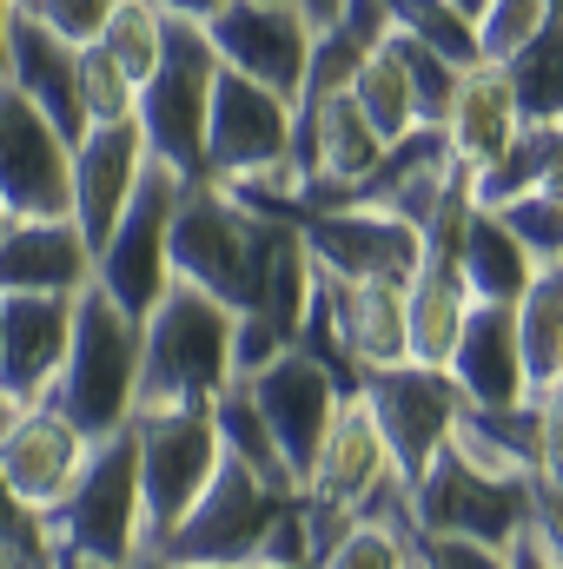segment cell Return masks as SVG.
<instances>
[{
  "mask_svg": "<svg viewBox=\"0 0 563 569\" xmlns=\"http://www.w3.org/2000/svg\"><path fill=\"white\" fill-rule=\"evenodd\" d=\"M524 127H563V20H544L511 60H497Z\"/></svg>",
  "mask_w": 563,
  "mask_h": 569,
  "instance_id": "cell-23",
  "label": "cell"
},
{
  "mask_svg": "<svg viewBox=\"0 0 563 569\" xmlns=\"http://www.w3.org/2000/svg\"><path fill=\"white\" fill-rule=\"evenodd\" d=\"M537 418H544V450H537V483L563 490V391H537Z\"/></svg>",
  "mask_w": 563,
  "mask_h": 569,
  "instance_id": "cell-38",
  "label": "cell"
},
{
  "mask_svg": "<svg viewBox=\"0 0 563 569\" xmlns=\"http://www.w3.org/2000/svg\"><path fill=\"white\" fill-rule=\"evenodd\" d=\"M20 411H27V405H20V398H13V391H0V437H7V425H13V418H20Z\"/></svg>",
  "mask_w": 563,
  "mask_h": 569,
  "instance_id": "cell-46",
  "label": "cell"
},
{
  "mask_svg": "<svg viewBox=\"0 0 563 569\" xmlns=\"http://www.w3.org/2000/svg\"><path fill=\"white\" fill-rule=\"evenodd\" d=\"M385 47L398 53L405 80H412V100H418V127H444V113H451V93H457V73H464V67H451L444 53H431V47H418V40H405V33H392Z\"/></svg>",
  "mask_w": 563,
  "mask_h": 569,
  "instance_id": "cell-32",
  "label": "cell"
},
{
  "mask_svg": "<svg viewBox=\"0 0 563 569\" xmlns=\"http://www.w3.org/2000/svg\"><path fill=\"white\" fill-rule=\"evenodd\" d=\"M292 7H298V13L312 20V33H318V27H332V20H338V7H345V0H292Z\"/></svg>",
  "mask_w": 563,
  "mask_h": 569,
  "instance_id": "cell-44",
  "label": "cell"
},
{
  "mask_svg": "<svg viewBox=\"0 0 563 569\" xmlns=\"http://www.w3.org/2000/svg\"><path fill=\"white\" fill-rule=\"evenodd\" d=\"M412 563L418 569H511V550L471 543V537H424L412 530Z\"/></svg>",
  "mask_w": 563,
  "mask_h": 569,
  "instance_id": "cell-37",
  "label": "cell"
},
{
  "mask_svg": "<svg viewBox=\"0 0 563 569\" xmlns=\"http://www.w3.org/2000/svg\"><path fill=\"white\" fill-rule=\"evenodd\" d=\"M544 13H551V20H563V0H544Z\"/></svg>",
  "mask_w": 563,
  "mask_h": 569,
  "instance_id": "cell-50",
  "label": "cell"
},
{
  "mask_svg": "<svg viewBox=\"0 0 563 569\" xmlns=\"http://www.w3.org/2000/svg\"><path fill=\"white\" fill-rule=\"evenodd\" d=\"M517 318V358H524V385L551 391L563 365V266H544L537 279L524 284V298L511 305Z\"/></svg>",
  "mask_w": 563,
  "mask_h": 569,
  "instance_id": "cell-24",
  "label": "cell"
},
{
  "mask_svg": "<svg viewBox=\"0 0 563 569\" xmlns=\"http://www.w3.org/2000/svg\"><path fill=\"white\" fill-rule=\"evenodd\" d=\"M47 405L87 443L127 430L140 411V318H127L100 284L73 298V338H67V365Z\"/></svg>",
  "mask_w": 563,
  "mask_h": 569,
  "instance_id": "cell-2",
  "label": "cell"
},
{
  "mask_svg": "<svg viewBox=\"0 0 563 569\" xmlns=\"http://www.w3.org/2000/svg\"><path fill=\"white\" fill-rule=\"evenodd\" d=\"M285 226H292V219L259 212L253 199H239V192L219 186V179H179L172 232H166L172 279L199 284V291L219 298L233 318H246V311H259V298H266L273 252H279Z\"/></svg>",
  "mask_w": 563,
  "mask_h": 569,
  "instance_id": "cell-1",
  "label": "cell"
},
{
  "mask_svg": "<svg viewBox=\"0 0 563 569\" xmlns=\"http://www.w3.org/2000/svg\"><path fill=\"white\" fill-rule=\"evenodd\" d=\"M298 246L312 252V266L325 279H392L405 284L424 252V232L372 212V206H305L298 219Z\"/></svg>",
  "mask_w": 563,
  "mask_h": 569,
  "instance_id": "cell-13",
  "label": "cell"
},
{
  "mask_svg": "<svg viewBox=\"0 0 563 569\" xmlns=\"http://www.w3.org/2000/svg\"><path fill=\"white\" fill-rule=\"evenodd\" d=\"M152 569H219V563H152Z\"/></svg>",
  "mask_w": 563,
  "mask_h": 569,
  "instance_id": "cell-49",
  "label": "cell"
},
{
  "mask_svg": "<svg viewBox=\"0 0 563 569\" xmlns=\"http://www.w3.org/2000/svg\"><path fill=\"white\" fill-rule=\"evenodd\" d=\"M312 569H418L412 563V517H358L352 530H338Z\"/></svg>",
  "mask_w": 563,
  "mask_h": 569,
  "instance_id": "cell-27",
  "label": "cell"
},
{
  "mask_svg": "<svg viewBox=\"0 0 563 569\" xmlns=\"http://www.w3.org/2000/svg\"><path fill=\"white\" fill-rule=\"evenodd\" d=\"M53 569H100V563H87V557H67V550H53Z\"/></svg>",
  "mask_w": 563,
  "mask_h": 569,
  "instance_id": "cell-48",
  "label": "cell"
},
{
  "mask_svg": "<svg viewBox=\"0 0 563 569\" xmlns=\"http://www.w3.org/2000/svg\"><path fill=\"white\" fill-rule=\"evenodd\" d=\"M544 192H557L563 199V127L544 133Z\"/></svg>",
  "mask_w": 563,
  "mask_h": 569,
  "instance_id": "cell-42",
  "label": "cell"
},
{
  "mask_svg": "<svg viewBox=\"0 0 563 569\" xmlns=\"http://www.w3.org/2000/svg\"><path fill=\"white\" fill-rule=\"evenodd\" d=\"M0 563L7 569H53V530H47V517H33L7 490V477H0Z\"/></svg>",
  "mask_w": 563,
  "mask_h": 569,
  "instance_id": "cell-34",
  "label": "cell"
},
{
  "mask_svg": "<svg viewBox=\"0 0 563 569\" xmlns=\"http://www.w3.org/2000/svg\"><path fill=\"white\" fill-rule=\"evenodd\" d=\"M557 391H563V365H557Z\"/></svg>",
  "mask_w": 563,
  "mask_h": 569,
  "instance_id": "cell-53",
  "label": "cell"
},
{
  "mask_svg": "<svg viewBox=\"0 0 563 569\" xmlns=\"http://www.w3.org/2000/svg\"><path fill=\"white\" fill-rule=\"evenodd\" d=\"M87 450H93V443L40 398V405H27V411L7 425V437H0V477H7V490H13L33 517H53L60 497L73 490Z\"/></svg>",
  "mask_w": 563,
  "mask_h": 569,
  "instance_id": "cell-16",
  "label": "cell"
},
{
  "mask_svg": "<svg viewBox=\"0 0 563 569\" xmlns=\"http://www.w3.org/2000/svg\"><path fill=\"white\" fill-rule=\"evenodd\" d=\"M80 120H87V127L134 120V80H127L100 47H80Z\"/></svg>",
  "mask_w": 563,
  "mask_h": 569,
  "instance_id": "cell-33",
  "label": "cell"
},
{
  "mask_svg": "<svg viewBox=\"0 0 563 569\" xmlns=\"http://www.w3.org/2000/svg\"><path fill=\"white\" fill-rule=\"evenodd\" d=\"M524 537L544 543L551 557H563V490L537 483V477H531V523H524Z\"/></svg>",
  "mask_w": 563,
  "mask_h": 569,
  "instance_id": "cell-39",
  "label": "cell"
},
{
  "mask_svg": "<svg viewBox=\"0 0 563 569\" xmlns=\"http://www.w3.org/2000/svg\"><path fill=\"white\" fill-rule=\"evenodd\" d=\"M358 405L372 411V425L385 437V457L398 470V483L412 490L424 477V463L451 443V430L464 418L457 385L437 365H385V371H358Z\"/></svg>",
  "mask_w": 563,
  "mask_h": 569,
  "instance_id": "cell-9",
  "label": "cell"
},
{
  "mask_svg": "<svg viewBox=\"0 0 563 569\" xmlns=\"http://www.w3.org/2000/svg\"><path fill=\"white\" fill-rule=\"evenodd\" d=\"M437 133H444L451 159H457L464 172H484L504 146L524 133V120H517V107H511V87H504V73H497L491 60H477V67L457 73L451 113H444Z\"/></svg>",
  "mask_w": 563,
  "mask_h": 569,
  "instance_id": "cell-21",
  "label": "cell"
},
{
  "mask_svg": "<svg viewBox=\"0 0 563 569\" xmlns=\"http://www.w3.org/2000/svg\"><path fill=\"white\" fill-rule=\"evenodd\" d=\"M93 284V246L73 219H13L0 232V298H80Z\"/></svg>",
  "mask_w": 563,
  "mask_h": 569,
  "instance_id": "cell-17",
  "label": "cell"
},
{
  "mask_svg": "<svg viewBox=\"0 0 563 569\" xmlns=\"http://www.w3.org/2000/svg\"><path fill=\"white\" fill-rule=\"evenodd\" d=\"M53 550L87 557L100 569H152L146 557V510H140V463H134V430H113L87 450L73 490L47 517Z\"/></svg>",
  "mask_w": 563,
  "mask_h": 569,
  "instance_id": "cell-5",
  "label": "cell"
},
{
  "mask_svg": "<svg viewBox=\"0 0 563 569\" xmlns=\"http://www.w3.org/2000/svg\"><path fill=\"white\" fill-rule=\"evenodd\" d=\"M13 13H20V0H0V80H7V27H13Z\"/></svg>",
  "mask_w": 563,
  "mask_h": 569,
  "instance_id": "cell-45",
  "label": "cell"
},
{
  "mask_svg": "<svg viewBox=\"0 0 563 569\" xmlns=\"http://www.w3.org/2000/svg\"><path fill=\"white\" fill-rule=\"evenodd\" d=\"M405 517L424 537H471L491 550H511L531 523V477L491 463L484 450H471L457 430L451 443L424 463V477L405 490Z\"/></svg>",
  "mask_w": 563,
  "mask_h": 569,
  "instance_id": "cell-4",
  "label": "cell"
},
{
  "mask_svg": "<svg viewBox=\"0 0 563 569\" xmlns=\"http://www.w3.org/2000/svg\"><path fill=\"white\" fill-rule=\"evenodd\" d=\"M134 463H140V510H146V557L179 530V517L213 483L226 443L213 430V405H152L134 411Z\"/></svg>",
  "mask_w": 563,
  "mask_h": 569,
  "instance_id": "cell-7",
  "label": "cell"
},
{
  "mask_svg": "<svg viewBox=\"0 0 563 569\" xmlns=\"http://www.w3.org/2000/svg\"><path fill=\"white\" fill-rule=\"evenodd\" d=\"M511 569H563V557H551V550L531 543V537H517V543H511Z\"/></svg>",
  "mask_w": 563,
  "mask_h": 569,
  "instance_id": "cell-43",
  "label": "cell"
},
{
  "mask_svg": "<svg viewBox=\"0 0 563 569\" xmlns=\"http://www.w3.org/2000/svg\"><path fill=\"white\" fill-rule=\"evenodd\" d=\"M444 378L457 385L464 411H497V405L531 398L524 358H517V318H511V305H471V311H464L457 345H451V358H444Z\"/></svg>",
  "mask_w": 563,
  "mask_h": 569,
  "instance_id": "cell-18",
  "label": "cell"
},
{
  "mask_svg": "<svg viewBox=\"0 0 563 569\" xmlns=\"http://www.w3.org/2000/svg\"><path fill=\"white\" fill-rule=\"evenodd\" d=\"M0 569H7V563H0Z\"/></svg>",
  "mask_w": 563,
  "mask_h": 569,
  "instance_id": "cell-55",
  "label": "cell"
},
{
  "mask_svg": "<svg viewBox=\"0 0 563 569\" xmlns=\"http://www.w3.org/2000/svg\"><path fill=\"white\" fill-rule=\"evenodd\" d=\"M457 272L471 305H517L524 284L537 279V266L524 259V246L504 232V219L491 206H464L457 219Z\"/></svg>",
  "mask_w": 563,
  "mask_h": 569,
  "instance_id": "cell-22",
  "label": "cell"
},
{
  "mask_svg": "<svg viewBox=\"0 0 563 569\" xmlns=\"http://www.w3.org/2000/svg\"><path fill=\"white\" fill-rule=\"evenodd\" d=\"M544 133H551V127H524L484 172H471V206H491V212H497V206L537 192V186H544Z\"/></svg>",
  "mask_w": 563,
  "mask_h": 569,
  "instance_id": "cell-30",
  "label": "cell"
},
{
  "mask_svg": "<svg viewBox=\"0 0 563 569\" xmlns=\"http://www.w3.org/2000/svg\"><path fill=\"white\" fill-rule=\"evenodd\" d=\"M113 7H120V0H33L27 13H33L40 27H53L60 40L93 47V40H100V27L113 20Z\"/></svg>",
  "mask_w": 563,
  "mask_h": 569,
  "instance_id": "cell-36",
  "label": "cell"
},
{
  "mask_svg": "<svg viewBox=\"0 0 563 569\" xmlns=\"http://www.w3.org/2000/svg\"><path fill=\"white\" fill-rule=\"evenodd\" d=\"M551 13H544V0H491L484 13H477V60H511L537 27H544Z\"/></svg>",
  "mask_w": 563,
  "mask_h": 569,
  "instance_id": "cell-35",
  "label": "cell"
},
{
  "mask_svg": "<svg viewBox=\"0 0 563 569\" xmlns=\"http://www.w3.org/2000/svg\"><path fill=\"white\" fill-rule=\"evenodd\" d=\"M20 7H33V0H20Z\"/></svg>",
  "mask_w": 563,
  "mask_h": 569,
  "instance_id": "cell-54",
  "label": "cell"
},
{
  "mask_svg": "<svg viewBox=\"0 0 563 569\" xmlns=\"http://www.w3.org/2000/svg\"><path fill=\"white\" fill-rule=\"evenodd\" d=\"M0 206L13 219H73V140L0 80Z\"/></svg>",
  "mask_w": 563,
  "mask_h": 569,
  "instance_id": "cell-11",
  "label": "cell"
},
{
  "mask_svg": "<svg viewBox=\"0 0 563 569\" xmlns=\"http://www.w3.org/2000/svg\"><path fill=\"white\" fill-rule=\"evenodd\" d=\"M206 40H213L226 73H246V80L273 87L285 100H298L305 53H312V20L292 0H226L206 20Z\"/></svg>",
  "mask_w": 563,
  "mask_h": 569,
  "instance_id": "cell-14",
  "label": "cell"
},
{
  "mask_svg": "<svg viewBox=\"0 0 563 569\" xmlns=\"http://www.w3.org/2000/svg\"><path fill=\"white\" fill-rule=\"evenodd\" d=\"M172 199H179V179H172L166 166H146L134 206L120 212V226H113L107 246L93 252V284H100L127 318H146V311L159 305V291L172 284V259H166Z\"/></svg>",
  "mask_w": 563,
  "mask_h": 569,
  "instance_id": "cell-10",
  "label": "cell"
},
{
  "mask_svg": "<svg viewBox=\"0 0 563 569\" xmlns=\"http://www.w3.org/2000/svg\"><path fill=\"white\" fill-rule=\"evenodd\" d=\"M239 385H246L253 411L273 430L292 483H305V470L318 463V450H325V437H332V418H338V405H345V385H338L305 345L279 351L266 371H253V378H239Z\"/></svg>",
  "mask_w": 563,
  "mask_h": 569,
  "instance_id": "cell-12",
  "label": "cell"
},
{
  "mask_svg": "<svg viewBox=\"0 0 563 569\" xmlns=\"http://www.w3.org/2000/svg\"><path fill=\"white\" fill-rule=\"evenodd\" d=\"M7 87H13L20 100H33L67 140L87 133V120H80V47L60 40L53 27H40L27 7H20L13 27H7Z\"/></svg>",
  "mask_w": 563,
  "mask_h": 569,
  "instance_id": "cell-20",
  "label": "cell"
},
{
  "mask_svg": "<svg viewBox=\"0 0 563 569\" xmlns=\"http://www.w3.org/2000/svg\"><path fill=\"white\" fill-rule=\"evenodd\" d=\"M219 53L199 20H166L159 67L134 93V127L146 140V159L172 179H206V107H213Z\"/></svg>",
  "mask_w": 563,
  "mask_h": 569,
  "instance_id": "cell-6",
  "label": "cell"
},
{
  "mask_svg": "<svg viewBox=\"0 0 563 569\" xmlns=\"http://www.w3.org/2000/svg\"><path fill=\"white\" fill-rule=\"evenodd\" d=\"M146 7H152V13H166V20H199V27H206L226 0H146Z\"/></svg>",
  "mask_w": 563,
  "mask_h": 569,
  "instance_id": "cell-41",
  "label": "cell"
},
{
  "mask_svg": "<svg viewBox=\"0 0 563 569\" xmlns=\"http://www.w3.org/2000/svg\"><path fill=\"white\" fill-rule=\"evenodd\" d=\"M146 166L152 159H146V140L134 120H107V127H87L73 140V226H80V239L93 252L107 246V232L134 206Z\"/></svg>",
  "mask_w": 563,
  "mask_h": 569,
  "instance_id": "cell-15",
  "label": "cell"
},
{
  "mask_svg": "<svg viewBox=\"0 0 563 569\" xmlns=\"http://www.w3.org/2000/svg\"><path fill=\"white\" fill-rule=\"evenodd\" d=\"M332 27H345V33L372 53V47H385V40H392V7H385V0H345Z\"/></svg>",
  "mask_w": 563,
  "mask_h": 569,
  "instance_id": "cell-40",
  "label": "cell"
},
{
  "mask_svg": "<svg viewBox=\"0 0 563 569\" xmlns=\"http://www.w3.org/2000/svg\"><path fill=\"white\" fill-rule=\"evenodd\" d=\"M385 7H392V33L444 53L451 67H477V27L451 0H385Z\"/></svg>",
  "mask_w": 563,
  "mask_h": 569,
  "instance_id": "cell-28",
  "label": "cell"
},
{
  "mask_svg": "<svg viewBox=\"0 0 563 569\" xmlns=\"http://www.w3.org/2000/svg\"><path fill=\"white\" fill-rule=\"evenodd\" d=\"M451 7H457V13H464V20H471V27H477V13H484V7H491V0H451Z\"/></svg>",
  "mask_w": 563,
  "mask_h": 569,
  "instance_id": "cell-47",
  "label": "cell"
},
{
  "mask_svg": "<svg viewBox=\"0 0 563 569\" xmlns=\"http://www.w3.org/2000/svg\"><path fill=\"white\" fill-rule=\"evenodd\" d=\"M7 226H13V212H7V206H0V232H7Z\"/></svg>",
  "mask_w": 563,
  "mask_h": 569,
  "instance_id": "cell-51",
  "label": "cell"
},
{
  "mask_svg": "<svg viewBox=\"0 0 563 569\" xmlns=\"http://www.w3.org/2000/svg\"><path fill=\"white\" fill-rule=\"evenodd\" d=\"M259 569H305V563H259Z\"/></svg>",
  "mask_w": 563,
  "mask_h": 569,
  "instance_id": "cell-52",
  "label": "cell"
},
{
  "mask_svg": "<svg viewBox=\"0 0 563 569\" xmlns=\"http://www.w3.org/2000/svg\"><path fill=\"white\" fill-rule=\"evenodd\" d=\"M233 311L199 284H166L140 318V411L152 405H213L233 385Z\"/></svg>",
  "mask_w": 563,
  "mask_h": 569,
  "instance_id": "cell-3",
  "label": "cell"
},
{
  "mask_svg": "<svg viewBox=\"0 0 563 569\" xmlns=\"http://www.w3.org/2000/svg\"><path fill=\"white\" fill-rule=\"evenodd\" d=\"M497 219H504V232L524 246V259L544 272V266H563V199L557 192H524V199H511V206H497Z\"/></svg>",
  "mask_w": 563,
  "mask_h": 569,
  "instance_id": "cell-31",
  "label": "cell"
},
{
  "mask_svg": "<svg viewBox=\"0 0 563 569\" xmlns=\"http://www.w3.org/2000/svg\"><path fill=\"white\" fill-rule=\"evenodd\" d=\"M93 47H100V53L134 80V93H140V80L159 67V47H166V13H152L146 0H120Z\"/></svg>",
  "mask_w": 563,
  "mask_h": 569,
  "instance_id": "cell-29",
  "label": "cell"
},
{
  "mask_svg": "<svg viewBox=\"0 0 563 569\" xmlns=\"http://www.w3.org/2000/svg\"><path fill=\"white\" fill-rule=\"evenodd\" d=\"M73 298H0V391L40 405L67 365Z\"/></svg>",
  "mask_w": 563,
  "mask_h": 569,
  "instance_id": "cell-19",
  "label": "cell"
},
{
  "mask_svg": "<svg viewBox=\"0 0 563 569\" xmlns=\"http://www.w3.org/2000/svg\"><path fill=\"white\" fill-rule=\"evenodd\" d=\"M213 430H219V443H226V457H239L266 490H279V497H298V483H292V470H285L279 443H273V430L266 418L253 411V398H246V385H226L219 398H213Z\"/></svg>",
  "mask_w": 563,
  "mask_h": 569,
  "instance_id": "cell-25",
  "label": "cell"
},
{
  "mask_svg": "<svg viewBox=\"0 0 563 569\" xmlns=\"http://www.w3.org/2000/svg\"><path fill=\"white\" fill-rule=\"evenodd\" d=\"M352 100H358V113H365V127L378 133V140H405L412 127H418V100H412V80H405V67H398V53L392 47H372L365 53V67L352 73V87H345Z\"/></svg>",
  "mask_w": 563,
  "mask_h": 569,
  "instance_id": "cell-26",
  "label": "cell"
},
{
  "mask_svg": "<svg viewBox=\"0 0 563 569\" xmlns=\"http://www.w3.org/2000/svg\"><path fill=\"white\" fill-rule=\"evenodd\" d=\"M292 497L266 490L239 457H219L213 483L199 490V503L179 517V530L152 550V563H219V569H259L266 543L279 530Z\"/></svg>",
  "mask_w": 563,
  "mask_h": 569,
  "instance_id": "cell-8",
  "label": "cell"
}]
</instances>
